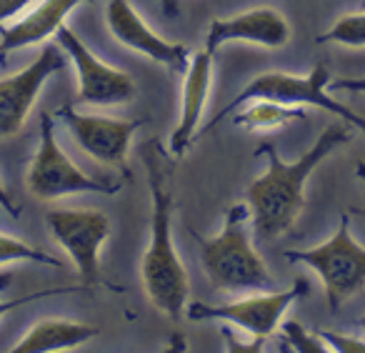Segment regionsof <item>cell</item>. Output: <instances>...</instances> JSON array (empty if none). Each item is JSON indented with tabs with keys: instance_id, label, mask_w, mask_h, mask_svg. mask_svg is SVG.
I'll list each match as a JSON object with an SVG mask.
<instances>
[{
	"instance_id": "obj_26",
	"label": "cell",
	"mask_w": 365,
	"mask_h": 353,
	"mask_svg": "<svg viewBox=\"0 0 365 353\" xmlns=\"http://www.w3.org/2000/svg\"><path fill=\"white\" fill-rule=\"evenodd\" d=\"M188 351V338L182 336V333H173L168 346L163 348V353H185Z\"/></svg>"
},
{
	"instance_id": "obj_20",
	"label": "cell",
	"mask_w": 365,
	"mask_h": 353,
	"mask_svg": "<svg viewBox=\"0 0 365 353\" xmlns=\"http://www.w3.org/2000/svg\"><path fill=\"white\" fill-rule=\"evenodd\" d=\"M280 331H283V338L290 343V348H293L295 353H335L318 333L305 331V328L295 321H285L283 326H280Z\"/></svg>"
},
{
	"instance_id": "obj_27",
	"label": "cell",
	"mask_w": 365,
	"mask_h": 353,
	"mask_svg": "<svg viewBox=\"0 0 365 353\" xmlns=\"http://www.w3.org/2000/svg\"><path fill=\"white\" fill-rule=\"evenodd\" d=\"M0 206H3V211H8L13 218H18L21 216V208L13 203V198H11V193L6 191V186H3V178H0Z\"/></svg>"
},
{
	"instance_id": "obj_1",
	"label": "cell",
	"mask_w": 365,
	"mask_h": 353,
	"mask_svg": "<svg viewBox=\"0 0 365 353\" xmlns=\"http://www.w3.org/2000/svg\"><path fill=\"white\" fill-rule=\"evenodd\" d=\"M350 138L353 133L348 123H333L315 138L310 151L293 163H285L273 148V143H260L255 148V156L268 158V171L245 188L243 201L250 208V223H253V233L258 241H273L293 228V223L305 208L308 178L335 148L350 143Z\"/></svg>"
},
{
	"instance_id": "obj_12",
	"label": "cell",
	"mask_w": 365,
	"mask_h": 353,
	"mask_svg": "<svg viewBox=\"0 0 365 353\" xmlns=\"http://www.w3.org/2000/svg\"><path fill=\"white\" fill-rule=\"evenodd\" d=\"M106 23L108 31L113 33L120 46L130 48L135 53H143L153 63H160L168 71L185 73L190 63V51L178 43L163 41L158 33L148 28V23L135 13L130 0H110L106 8Z\"/></svg>"
},
{
	"instance_id": "obj_24",
	"label": "cell",
	"mask_w": 365,
	"mask_h": 353,
	"mask_svg": "<svg viewBox=\"0 0 365 353\" xmlns=\"http://www.w3.org/2000/svg\"><path fill=\"white\" fill-rule=\"evenodd\" d=\"M31 3L33 0H0V26L6 21H11V18L21 16Z\"/></svg>"
},
{
	"instance_id": "obj_16",
	"label": "cell",
	"mask_w": 365,
	"mask_h": 353,
	"mask_svg": "<svg viewBox=\"0 0 365 353\" xmlns=\"http://www.w3.org/2000/svg\"><path fill=\"white\" fill-rule=\"evenodd\" d=\"M96 336H101V328L91 323L43 318L8 353H63L83 346Z\"/></svg>"
},
{
	"instance_id": "obj_22",
	"label": "cell",
	"mask_w": 365,
	"mask_h": 353,
	"mask_svg": "<svg viewBox=\"0 0 365 353\" xmlns=\"http://www.w3.org/2000/svg\"><path fill=\"white\" fill-rule=\"evenodd\" d=\"M335 353H365V341L355 336H345V333L335 331H315Z\"/></svg>"
},
{
	"instance_id": "obj_6",
	"label": "cell",
	"mask_w": 365,
	"mask_h": 353,
	"mask_svg": "<svg viewBox=\"0 0 365 353\" xmlns=\"http://www.w3.org/2000/svg\"><path fill=\"white\" fill-rule=\"evenodd\" d=\"M26 186L38 201H56V198L73 196V193L113 196L123 188L120 183L98 181V178L83 173L58 146L56 133H53V116L48 113L41 116V143H38L36 156L26 171Z\"/></svg>"
},
{
	"instance_id": "obj_13",
	"label": "cell",
	"mask_w": 365,
	"mask_h": 353,
	"mask_svg": "<svg viewBox=\"0 0 365 353\" xmlns=\"http://www.w3.org/2000/svg\"><path fill=\"white\" fill-rule=\"evenodd\" d=\"M290 41V26L273 8H253L233 18H218L210 23L205 36V51L215 53L225 43H253L263 48H283Z\"/></svg>"
},
{
	"instance_id": "obj_29",
	"label": "cell",
	"mask_w": 365,
	"mask_h": 353,
	"mask_svg": "<svg viewBox=\"0 0 365 353\" xmlns=\"http://www.w3.org/2000/svg\"><path fill=\"white\" fill-rule=\"evenodd\" d=\"M355 171H358L360 181L365 183V163H358V168H355ZM353 213H360V216H365V208H353Z\"/></svg>"
},
{
	"instance_id": "obj_11",
	"label": "cell",
	"mask_w": 365,
	"mask_h": 353,
	"mask_svg": "<svg viewBox=\"0 0 365 353\" xmlns=\"http://www.w3.org/2000/svg\"><path fill=\"white\" fill-rule=\"evenodd\" d=\"M63 68V53L56 46H46L28 68L0 81V138L16 136L26 123L38 93L53 73Z\"/></svg>"
},
{
	"instance_id": "obj_7",
	"label": "cell",
	"mask_w": 365,
	"mask_h": 353,
	"mask_svg": "<svg viewBox=\"0 0 365 353\" xmlns=\"http://www.w3.org/2000/svg\"><path fill=\"white\" fill-rule=\"evenodd\" d=\"M46 223L71 256L83 286H101V248L110 236V218L93 208H56L46 213Z\"/></svg>"
},
{
	"instance_id": "obj_4",
	"label": "cell",
	"mask_w": 365,
	"mask_h": 353,
	"mask_svg": "<svg viewBox=\"0 0 365 353\" xmlns=\"http://www.w3.org/2000/svg\"><path fill=\"white\" fill-rule=\"evenodd\" d=\"M328 83H330V73L323 63L313 68L308 76H295V73H260L255 76L208 126H203V133L213 131L223 118H228L230 113H235L240 106L250 101H273L280 106H313V108H323V111L333 113V116L343 118L348 126H355L358 131L365 133V118L358 116L355 111H350L348 106L338 103L333 96L328 93Z\"/></svg>"
},
{
	"instance_id": "obj_23",
	"label": "cell",
	"mask_w": 365,
	"mask_h": 353,
	"mask_svg": "<svg viewBox=\"0 0 365 353\" xmlns=\"http://www.w3.org/2000/svg\"><path fill=\"white\" fill-rule=\"evenodd\" d=\"M220 336H223L225 351H228V353H265L263 351L265 338H253L250 343H245V341H240V338H235V333L230 331L228 326L220 328Z\"/></svg>"
},
{
	"instance_id": "obj_19",
	"label": "cell",
	"mask_w": 365,
	"mask_h": 353,
	"mask_svg": "<svg viewBox=\"0 0 365 353\" xmlns=\"http://www.w3.org/2000/svg\"><path fill=\"white\" fill-rule=\"evenodd\" d=\"M18 261L43 263V266H53V268L63 266L58 258L48 256L46 251H38L31 243L8 236V233H0V266H8V263H18Z\"/></svg>"
},
{
	"instance_id": "obj_31",
	"label": "cell",
	"mask_w": 365,
	"mask_h": 353,
	"mask_svg": "<svg viewBox=\"0 0 365 353\" xmlns=\"http://www.w3.org/2000/svg\"><path fill=\"white\" fill-rule=\"evenodd\" d=\"M358 326H360V328H363V331H365V313H363V316L358 318Z\"/></svg>"
},
{
	"instance_id": "obj_2",
	"label": "cell",
	"mask_w": 365,
	"mask_h": 353,
	"mask_svg": "<svg viewBox=\"0 0 365 353\" xmlns=\"http://www.w3.org/2000/svg\"><path fill=\"white\" fill-rule=\"evenodd\" d=\"M148 186H150V241L143 253L140 278L150 303L173 321H180L188 306V273L173 246V191L163 153L153 141L145 148Z\"/></svg>"
},
{
	"instance_id": "obj_30",
	"label": "cell",
	"mask_w": 365,
	"mask_h": 353,
	"mask_svg": "<svg viewBox=\"0 0 365 353\" xmlns=\"http://www.w3.org/2000/svg\"><path fill=\"white\" fill-rule=\"evenodd\" d=\"M278 353H295L293 348H290V343L285 341V338H280V343H278Z\"/></svg>"
},
{
	"instance_id": "obj_21",
	"label": "cell",
	"mask_w": 365,
	"mask_h": 353,
	"mask_svg": "<svg viewBox=\"0 0 365 353\" xmlns=\"http://www.w3.org/2000/svg\"><path fill=\"white\" fill-rule=\"evenodd\" d=\"M11 273H0V293L6 291L11 286ZM86 286H66V288H48V291H38V293H31V296H23V298H16V301H0V318L6 316V313L16 311L18 306H28L33 301H41V298H48V296H66V293H76V291H83Z\"/></svg>"
},
{
	"instance_id": "obj_3",
	"label": "cell",
	"mask_w": 365,
	"mask_h": 353,
	"mask_svg": "<svg viewBox=\"0 0 365 353\" xmlns=\"http://www.w3.org/2000/svg\"><path fill=\"white\" fill-rule=\"evenodd\" d=\"M250 208L248 203H235L225 216V226L218 236L203 238L190 231L198 243L200 266L208 276L213 291L220 293H265L275 291V281L270 276L265 261L250 243L248 233Z\"/></svg>"
},
{
	"instance_id": "obj_17",
	"label": "cell",
	"mask_w": 365,
	"mask_h": 353,
	"mask_svg": "<svg viewBox=\"0 0 365 353\" xmlns=\"http://www.w3.org/2000/svg\"><path fill=\"white\" fill-rule=\"evenodd\" d=\"M300 118H305V113L300 108L280 106V103L273 101H250L233 118V123L238 128H245V131L265 133V131H273V128L288 126L293 121H300Z\"/></svg>"
},
{
	"instance_id": "obj_5",
	"label": "cell",
	"mask_w": 365,
	"mask_h": 353,
	"mask_svg": "<svg viewBox=\"0 0 365 353\" xmlns=\"http://www.w3.org/2000/svg\"><path fill=\"white\" fill-rule=\"evenodd\" d=\"M290 263H303L318 273L330 313H338L350 296L365 286V248L350 233V218L340 216L335 233L308 251H285Z\"/></svg>"
},
{
	"instance_id": "obj_8",
	"label": "cell",
	"mask_w": 365,
	"mask_h": 353,
	"mask_svg": "<svg viewBox=\"0 0 365 353\" xmlns=\"http://www.w3.org/2000/svg\"><path fill=\"white\" fill-rule=\"evenodd\" d=\"M310 286L298 278L285 291H265V293H248L233 303L223 306H208V303H188L185 316L190 321H225L248 331L253 338H270L280 328L285 311L293 306L298 298L308 296Z\"/></svg>"
},
{
	"instance_id": "obj_15",
	"label": "cell",
	"mask_w": 365,
	"mask_h": 353,
	"mask_svg": "<svg viewBox=\"0 0 365 353\" xmlns=\"http://www.w3.org/2000/svg\"><path fill=\"white\" fill-rule=\"evenodd\" d=\"M83 0H43L41 6L33 8L28 16H23L11 28H0V56H8L21 48L36 46L56 36L66 18L81 6Z\"/></svg>"
},
{
	"instance_id": "obj_9",
	"label": "cell",
	"mask_w": 365,
	"mask_h": 353,
	"mask_svg": "<svg viewBox=\"0 0 365 353\" xmlns=\"http://www.w3.org/2000/svg\"><path fill=\"white\" fill-rule=\"evenodd\" d=\"M58 46L63 48L78 73V101L88 106H123L135 98V83L125 71L103 63L93 56L91 48L76 36L68 26L56 33Z\"/></svg>"
},
{
	"instance_id": "obj_28",
	"label": "cell",
	"mask_w": 365,
	"mask_h": 353,
	"mask_svg": "<svg viewBox=\"0 0 365 353\" xmlns=\"http://www.w3.org/2000/svg\"><path fill=\"white\" fill-rule=\"evenodd\" d=\"M160 6L168 18H178V13H180V3L178 0H160Z\"/></svg>"
},
{
	"instance_id": "obj_32",
	"label": "cell",
	"mask_w": 365,
	"mask_h": 353,
	"mask_svg": "<svg viewBox=\"0 0 365 353\" xmlns=\"http://www.w3.org/2000/svg\"><path fill=\"white\" fill-rule=\"evenodd\" d=\"M363 6H365V0H363Z\"/></svg>"
},
{
	"instance_id": "obj_14",
	"label": "cell",
	"mask_w": 365,
	"mask_h": 353,
	"mask_svg": "<svg viewBox=\"0 0 365 353\" xmlns=\"http://www.w3.org/2000/svg\"><path fill=\"white\" fill-rule=\"evenodd\" d=\"M210 81H213V53L198 51L188 63L185 83H182V111L175 131L170 136V153L173 158H182L190 143L200 133L205 103H208Z\"/></svg>"
},
{
	"instance_id": "obj_25",
	"label": "cell",
	"mask_w": 365,
	"mask_h": 353,
	"mask_svg": "<svg viewBox=\"0 0 365 353\" xmlns=\"http://www.w3.org/2000/svg\"><path fill=\"white\" fill-rule=\"evenodd\" d=\"M330 91H353V93H365V78H343V81H330Z\"/></svg>"
},
{
	"instance_id": "obj_10",
	"label": "cell",
	"mask_w": 365,
	"mask_h": 353,
	"mask_svg": "<svg viewBox=\"0 0 365 353\" xmlns=\"http://www.w3.org/2000/svg\"><path fill=\"white\" fill-rule=\"evenodd\" d=\"M71 136L76 138L78 148L86 151L91 158L106 166H125L128 151H130L133 136L140 126H145L143 118H110V116H88L78 113L73 106H63L56 113Z\"/></svg>"
},
{
	"instance_id": "obj_18",
	"label": "cell",
	"mask_w": 365,
	"mask_h": 353,
	"mask_svg": "<svg viewBox=\"0 0 365 353\" xmlns=\"http://www.w3.org/2000/svg\"><path fill=\"white\" fill-rule=\"evenodd\" d=\"M318 43H338L348 48H365V13H348L338 18L330 31L320 33Z\"/></svg>"
}]
</instances>
